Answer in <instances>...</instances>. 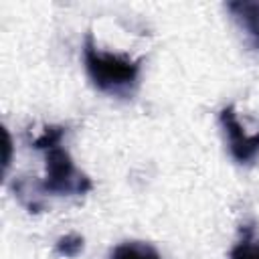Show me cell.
Listing matches in <instances>:
<instances>
[{"instance_id": "1", "label": "cell", "mask_w": 259, "mask_h": 259, "mask_svg": "<svg viewBox=\"0 0 259 259\" xmlns=\"http://www.w3.org/2000/svg\"><path fill=\"white\" fill-rule=\"evenodd\" d=\"M83 61L91 83L113 97H132L140 85L142 59L119 55L101 49L93 34L87 32L83 40Z\"/></svg>"}, {"instance_id": "2", "label": "cell", "mask_w": 259, "mask_h": 259, "mask_svg": "<svg viewBox=\"0 0 259 259\" xmlns=\"http://www.w3.org/2000/svg\"><path fill=\"white\" fill-rule=\"evenodd\" d=\"M45 152V178L38 188L45 194L55 196H81L93 188L91 178L81 172L71 154L61 144H53L42 150Z\"/></svg>"}, {"instance_id": "3", "label": "cell", "mask_w": 259, "mask_h": 259, "mask_svg": "<svg viewBox=\"0 0 259 259\" xmlns=\"http://www.w3.org/2000/svg\"><path fill=\"white\" fill-rule=\"evenodd\" d=\"M219 125L227 138L233 160L241 166H251L259 158V127L255 132H247V127L239 121L233 105L221 109Z\"/></svg>"}, {"instance_id": "4", "label": "cell", "mask_w": 259, "mask_h": 259, "mask_svg": "<svg viewBox=\"0 0 259 259\" xmlns=\"http://www.w3.org/2000/svg\"><path fill=\"white\" fill-rule=\"evenodd\" d=\"M229 14L245 34L247 42L259 51V2L253 0H235L227 4Z\"/></svg>"}, {"instance_id": "5", "label": "cell", "mask_w": 259, "mask_h": 259, "mask_svg": "<svg viewBox=\"0 0 259 259\" xmlns=\"http://www.w3.org/2000/svg\"><path fill=\"white\" fill-rule=\"evenodd\" d=\"M229 259H259V233L255 223L241 225L239 239L233 245Z\"/></svg>"}, {"instance_id": "6", "label": "cell", "mask_w": 259, "mask_h": 259, "mask_svg": "<svg viewBox=\"0 0 259 259\" xmlns=\"http://www.w3.org/2000/svg\"><path fill=\"white\" fill-rule=\"evenodd\" d=\"M109 259H162L158 249L144 241H125L119 243L111 253Z\"/></svg>"}, {"instance_id": "7", "label": "cell", "mask_w": 259, "mask_h": 259, "mask_svg": "<svg viewBox=\"0 0 259 259\" xmlns=\"http://www.w3.org/2000/svg\"><path fill=\"white\" fill-rule=\"evenodd\" d=\"M83 247H85V239L77 233H69V235H65L57 241L55 249L61 257H77L83 251Z\"/></svg>"}, {"instance_id": "8", "label": "cell", "mask_w": 259, "mask_h": 259, "mask_svg": "<svg viewBox=\"0 0 259 259\" xmlns=\"http://www.w3.org/2000/svg\"><path fill=\"white\" fill-rule=\"evenodd\" d=\"M10 150H12V142H10V134L4 130V172L10 166Z\"/></svg>"}]
</instances>
